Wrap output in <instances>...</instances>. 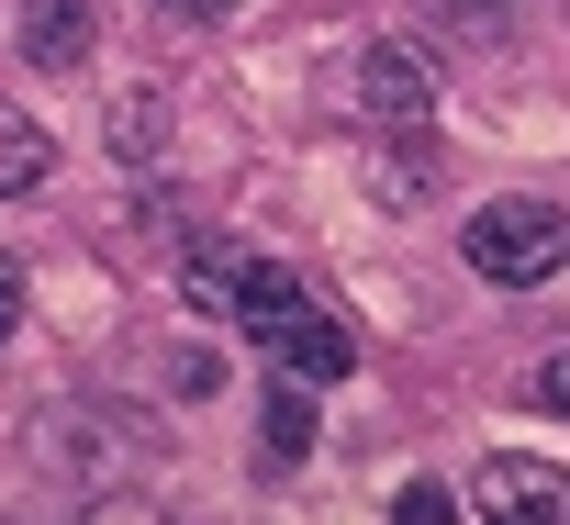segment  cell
<instances>
[{
    "label": "cell",
    "instance_id": "1",
    "mask_svg": "<svg viewBox=\"0 0 570 525\" xmlns=\"http://www.w3.org/2000/svg\"><path fill=\"white\" fill-rule=\"evenodd\" d=\"M35 469H46L57 503H112V492H135L157 469V436L135 414H112V403H68V414L35 425Z\"/></svg>",
    "mask_w": 570,
    "mask_h": 525
},
{
    "label": "cell",
    "instance_id": "2",
    "mask_svg": "<svg viewBox=\"0 0 570 525\" xmlns=\"http://www.w3.org/2000/svg\"><path fill=\"white\" fill-rule=\"evenodd\" d=\"M459 257L481 280H503V291H537L548 269H570V212L559 201H492V212H470Z\"/></svg>",
    "mask_w": 570,
    "mask_h": 525
},
{
    "label": "cell",
    "instance_id": "3",
    "mask_svg": "<svg viewBox=\"0 0 570 525\" xmlns=\"http://www.w3.org/2000/svg\"><path fill=\"white\" fill-rule=\"evenodd\" d=\"M190 303H202L213 325H246V336H257L279 303H303V280L279 269V257H257V246H202V257H190Z\"/></svg>",
    "mask_w": 570,
    "mask_h": 525
},
{
    "label": "cell",
    "instance_id": "4",
    "mask_svg": "<svg viewBox=\"0 0 570 525\" xmlns=\"http://www.w3.org/2000/svg\"><path fill=\"white\" fill-rule=\"evenodd\" d=\"M246 347H257V358H268L279 380H303V392H336V380L358 369V336H347V325H336L325 303H279V314H268V325H257Z\"/></svg>",
    "mask_w": 570,
    "mask_h": 525
},
{
    "label": "cell",
    "instance_id": "5",
    "mask_svg": "<svg viewBox=\"0 0 570 525\" xmlns=\"http://www.w3.org/2000/svg\"><path fill=\"white\" fill-rule=\"evenodd\" d=\"M358 112H370L381 135H425V123H436V68H425L414 46H370V68H358Z\"/></svg>",
    "mask_w": 570,
    "mask_h": 525
},
{
    "label": "cell",
    "instance_id": "6",
    "mask_svg": "<svg viewBox=\"0 0 570 525\" xmlns=\"http://www.w3.org/2000/svg\"><path fill=\"white\" fill-rule=\"evenodd\" d=\"M470 503H481L492 525H570V469H559V458H492Z\"/></svg>",
    "mask_w": 570,
    "mask_h": 525
},
{
    "label": "cell",
    "instance_id": "7",
    "mask_svg": "<svg viewBox=\"0 0 570 525\" xmlns=\"http://www.w3.org/2000/svg\"><path fill=\"white\" fill-rule=\"evenodd\" d=\"M90 0H23V57L35 68H90Z\"/></svg>",
    "mask_w": 570,
    "mask_h": 525
},
{
    "label": "cell",
    "instance_id": "8",
    "mask_svg": "<svg viewBox=\"0 0 570 525\" xmlns=\"http://www.w3.org/2000/svg\"><path fill=\"white\" fill-rule=\"evenodd\" d=\"M57 168V146H46V123L35 112H12V101H0V201H12V190H35Z\"/></svg>",
    "mask_w": 570,
    "mask_h": 525
},
{
    "label": "cell",
    "instance_id": "9",
    "mask_svg": "<svg viewBox=\"0 0 570 525\" xmlns=\"http://www.w3.org/2000/svg\"><path fill=\"white\" fill-rule=\"evenodd\" d=\"M157 135H168V101H157V90L112 101V146H124V157H157Z\"/></svg>",
    "mask_w": 570,
    "mask_h": 525
},
{
    "label": "cell",
    "instance_id": "10",
    "mask_svg": "<svg viewBox=\"0 0 570 525\" xmlns=\"http://www.w3.org/2000/svg\"><path fill=\"white\" fill-rule=\"evenodd\" d=\"M303 436H314V414H303V380H279V403H268V458L292 469V458H303Z\"/></svg>",
    "mask_w": 570,
    "mask_h": 525
},
{
    "label": "cell",
    "instance_id": "11",
    "mask_svg": "<svg viewBox=\"0 0 570 525\" xmlns=\"http://www.w3.org/2000/svg\"><path fill=\"white\" fill-rule=\"evenodd\" d=\"M392 514H403V525H448V514H459V503H448V492H436V481H414V492H392Z\"/></svg>",
    "mask_w": 570,
    "mask_h": 525
},
{
    "label": "cell",
    "instance_id": "12",
    "mask_svg": "<svg viewBox=\"0 0 570 525\" xmlns=\"http://www.w3.org/2000/svg\"><path fill=\"white\" fill-rule=\"evenodd\" d=\"M525 392H537V403H548V414H570V358H548V369H537V380H525Z\"/></svg>",
    "mask_w": 570,
    "mask_h": 525
},
{
    "label": "cell",
    "instance_id": "13",
    "mask_svg": "<svg viewBox=\"0 0 570 525\" xmlns=\"http://www.w3.org/2000/svg\"><path fill=\"white\" fill-rule=\"evenodd\" d=\"M168 23H235V0H157Z\"/></svg>",
    "mask_w": 570,
    "mask_h": 525
},
{
    "label": "cell",
    "instance_id": "14",
    "mask_svg": "<svg viewBox=\"0 0 570 525\" xmlns=\"http://www.w3.org/2000/svg\"><path fill=\"white\" fill-rule=\"evenodd\" d=\"M12 325H23V269L0 257V336H12Z\"/></svg>",
    "mask_w": 570,
    "mask_h": 525
}]
</instances>
